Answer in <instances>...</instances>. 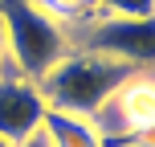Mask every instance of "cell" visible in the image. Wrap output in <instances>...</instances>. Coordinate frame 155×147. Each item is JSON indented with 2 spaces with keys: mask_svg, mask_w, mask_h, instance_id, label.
I'll return each instance as SVG.
<instances>
[{
  "mask_svg": "<svg viewBox=\"0 0 155 147\" xmlns=\"http://www.w3.org/2000/svg\"><path fill=\"white\" fill-rule=\"evenodd\" d=\"M90 127L106 147H135L155 127V78H147V70L127 78L90 115Z\"/></svg>",
  "mask_w": 155,
  "mask_h": 147,
  "instance_id": "cell-3",
  "label": "cell"
},
{
  "mask_svg": "<svg viewBox=\"0 0 155 147\" xmlns=\"http://www.w3.org/2000/svg\"><path fill=\"white\" fill-rule=\"evenodd\" d=\"M82 29L86 33L78 41V49L127 62L135 70L155 65V16H94Z\"/></svg>",
  "mask_w": 155,
  "mask_h": 147,
  "instance_id": "cell-4",
  "label": "cell"
},
{
  "mask_svg": "<svg viewBox=\"0 0 155 147\" xmlns=\"http://www.w3.org/2000/svg\"><path fill=\"white\" fill-rule=\"evenodd\" d=\"M98 16H155V0H98Z\"/></svg>",
  "mask_w": 155,
  "mask_h": 147,
  "instance_id": "cell-8",
  "label": "cell"
},
{
  "mask_svg": "<svg viewBox=\"0 0 155 147\" xmlns=\"http://www.w3.org/2000/svg\"><path fill=\"white\" fill-rule=\"evenodd\" d=\"M45 98H41L37 82H25L21 74L0 70V139L8 147L29 143L41 135V119H45Z\"/></svg>",
  "mask_w": 155,
  "mask_h": 147,
  "instance_id": "cell-5",
  "label": "cell"
},
{
  "mask_svg": "<svg viewBox=\"0 0 155 147\" xmlns=\"http://www.w3.org/2000/svg\"><path fill=\"white\" fill-rule=\"evenodd\" d=\"M135 74H143V70H135L127 62H114V57H102V53H90V49H70L37 82V90H41V98H45L49 110H65V115L90 119Z\"/></svg>",
  "mask_w": 155,
  "mask_h": 147,
  "instance_id": "cell-1",
  "label": "cell"
},
{
  "mask_svg": "<svg viewBox=\"0 0 155 147\" xmlns=\"http://www.w3.org/2000/svg\"><path fill=\"white\" fill-rule=\"evenodd\" d=\"M41 139H45V147H106L98 139V131L90 127V119L65 115V110H45Z\"/></svg>",
  "mask_w": 155,
  "mask_h": 147,
  "instance_id": "cell-6",
  "label": "cell"
},
{
  "mask_svg": "<svg viewBox=\"0 0 155 147\" xmlns=\"http://www.w3.org/2000/svg\"><path fill=\"white\" fill-rule=\"evenodd\" d=\"M0 29H4V57L12 62V74H21L25 82H41L70 53L65 25L53 21L33 0H0Z\"/></svg>",
  "mask_w": 155,
  "mask_h": 147,
  "instance_id": "cell-2",
  "label": "cell"
},
{
  "mask_svg": "<svg viewBox=\"0 0 155 147\" xmlns=\"http://www.w3.org/2000/svg\"><path fill=\"white\" fill-rule=\"evenodd\" d=\"M0 147H8V143H4V139H0Z\"/></svg>",
  "mask_w": 155,
  "mask_h": 147,
  "instance_id": "cell-11",
  "label": "cell"
},
{
  "mask_svg": "<svg viewBox=\"0 0 155 147\" xmlns=\"http://www.w3.org/2000/svg\"><path fill=\"white\" fill-rule=\"evenodd\" d=\"M21 147H45V139H41V135H33L29 143H21Z\"/></svg>",
  "mask_w": 155,
  "mask_h": 147,
  "instance_id": "cell-9",
  "label": "cell"
},
{
  "mask_svg": "<svg viewBox=\"0 0 155 147\" xmlns=\"http://www.w3.org/2000/svg\"><path fill=\"white\" fill-rule=\"evenodd\" d=\"M4 62L8 57H4V29H0V70H4Z\"/></svg>",
  "mask_w": 155,
  "mask_h": 147,
  "instance_id": "cell-10",
  "label": "cell"
},
{
  "mask_svg": "<svg viewBox=\"0 0 155 147\" xmlns=\"http://www.w3.org/2000/svg\"><path fill=\"white\" fill-rule=\"evenodd\" d=\"M37 8H45L53 21H94L98 16V0H33Z\"/></svg>",
  "mask_w": 155,
  "mask_h": 147,
  "instance_id": "cell-7",
  "label": "cell"
}]
</instances>
